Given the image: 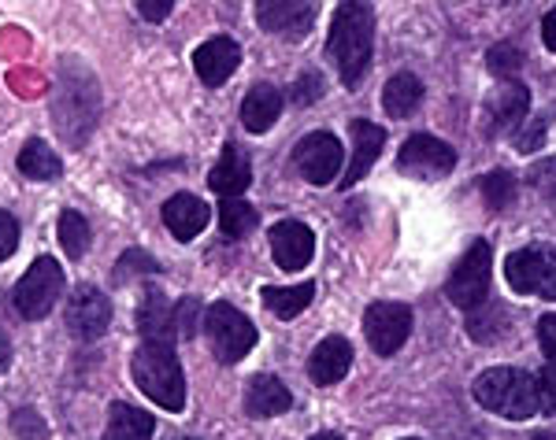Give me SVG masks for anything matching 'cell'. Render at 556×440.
I'll list each match as a JSON object with an SVG mask.
<instances>
[{"instance_id":"6da1fadb","label":"cell","mask_w":556,"mask_h":440,"mask_svg":"<svg viewBox=\"0 0 556 440\" xmlns=\"http://www.w3.org/2000/svg\"><path fill=\"white\" fill-rule=\"evenodd\" d=\"M375 49V12L367 0H342L330 20L327 34V56L334 63L338 78L345 89H356L364 82L367 67H371Z\"/></svg>"},{"instance_id":"7a4b0ae2","label":"cell","mask_w":556,"mask_h":440,"mask_svg":"<svg viewBox=\"0 0 556 440\" xmlns=\"http://www.w3.org/2000/svg\"><path fill=\"white\" fill-rule=\"evenodd\" d=\"M475 400L493 415L508 422H527L542 411V392H538V377H531L519 366H493L482 371L471 385Z\"/></svg>"},{"instance_id":"3957f363","label":"cell","mask_w":556,"mask_h":440,"mask_svg":"<svg viewBox=\"0 0 556 440\" xmlns=\"http://www.w3.org/2000/svg\"><path fill=\"white\" fill-rule=\"evenodd\" d=\"M101 112V93H97V78L78 63H67L60 70V89L52 96V115H56V130L64 133L71 145H83L89 130L97 126Z\"/></svg>"},{"instance_id":"277c9868","label":"cell","mask_w":556,"mask_h":440,"mask_svg":"<svg viewBox=\"0 0 556 440\" xmlns=\"http://www.w3.org/2000/svg\"><path fill=\"white\" fill-rule=\"evenodd\" d=\"M130 374H134V385H138L152 403H160L164 411L186 407V374H182V363H178L172 345L146 340L130 359Z\"/></svg>"},{"instance_id":"5b68a950","label":"cell","mask_w":556,"mask_h":440,"mask_svg":"<svg viewBox=\"0 0 556 440\" xmlns=\"http://www.w3.org/2000/svg\"><path fill=\"white\" fill-rule=\"evenodd\" d=\"M204 334H208L215 359L227 366L241 363V359L256 348V326L227 300L212 303V308L204 311Z\"/></svg>"},{"instance_id":"8992f818","label":"cell","mask_w":556,"mask_h":440,"mask_svg":"<svg viewBox=\"0 0 556 440\" xmlns=\"http://www.w3.org/2000/svg\"><path fill=\"white\" fill-rule=\"evenodd\" d=\"M60 296H64V267L52 256H38L30 263V271L20 277L12 300L23 319L38 322V319H49V311L60 303Z\"/></svg>"},{"instance_id":"52a82bcc","label":"cell","mask_w":556,"mask_h":440,"mask_svg":"<svg viewBox=\"0 0 556 440\" xmlns=\"http://www.w3.org/2000/svg\"><path fill=\"white\" fill-rule=\"evenodd\" d=\"M505 277L519 296H545V300H556V248L527 245L513 251L505 263Z\"/></svg>"},{"instance_id":"ba28073f","label":"cell","mask_w":556,"mask_h":440,"mask_svg":"<svg viewBox=\"0 0 556 440\" xmlns=\"http://www.w3.org/2000/svg\"><path fill=\"white\" fill-rule=\"evenodd\" d=\"M490 259H493V251H490L486 241H475V245L464 251L460 263L453 267L450 282H445V296H450V303L471 311L486 300L490 296Z\"/></svg>"},{"instance_id":"9c48e42d","label":"cell","mask_w":556,"mask_h":440,"mask_svg":"<svg viewBox=\"0 0 556 440\" xmlns=\"http://www.w3.org/2000/svg\"><path fill=\"white\" fill-rule=\"evenodd\" d=\"M364 334L375 355H397V348L405 345L412 334V308L408 303L379 300L364 311Z\"/></svg>"},{"instance_id":"30bf717a","label":"cell","mask_w":556,"mask_h":440,"mask_svg":"<svg viewBox=\"0 0 556 440\" xmlns=\"http://www.w3.org/2000/svg\"><path fill=\"white\" fill-rule=\"evenodd\" d=\"M342 145H338L334 133L327 130H316L308 133V138L298 141V148H293V167L301 170L304 182L312 185H330L338 174H342Z\"/></svg>"},{"instance_id":"8fae6325","label":"cell","mask_w":556,"mask_h":440,"mask_svg":"<svg viewBox=\"0 0 556 440\" xmlns=\"http://www.w3.org/2000/svg\"><path fill=\"white\" fill-rule=\"evenodd\" d=\"M456 167V148L445 145L442 138H430V133H416L405 141L397 156V170L408 178H424V182H438Z\"/></svg>"},{"instance_id":"7c38bea8","label":"cell","mask_w":556,"mask_h":440,"mask_svg":"<svg viewBox=\"0 0 556 440\" xmlns=\"http://www.w3.org/2000/svg\"><path fill=\"white\" fill-rule=\"evenodd\" d=\"M260 30L286 41H304L316 23V0H256Z\"/></svg>"},{"instance_id":"4fadbf2b","label":"cell","mask_w":556,"mask_h":440,"mask_svg":"<svg viewBox=\"0 0 556 440\" xmlns=\"http://www.w3.org/2000/svg\"><path fill=\"white\" fill-rule=\"evenodd\" d=\"M108 322H112V303H108V296L101 289H93V285H78L67 300V329L71 334H75L78 340H86V345H93V340L104 337Z\"/></svg>"},{"instance_id":"5bb4252c","label":"cell","mask_w":556,"mask_h":440,"mask_svg":"<svg viewBox=\"0 0 556 440\" xmlns=\"http://www.w3.org/2000/svg\"><path fill=\"white\" fill-rule=\"evenodd\" d=\"M271 256L282 271H304L316 256V233L298 219L278 222L271 230Z\"/></svg>"},{"instance_id":"9a60e30c","label":"cell","mask_w":556,"mask_h":440,"mask_svg":"<svg viewBox=\"0 0 556 440\" xmlns=\"http://www.w3.org/2000/svg\"><path fill=\"white\" fill-rule=\"evenodd\" d=\"M241 63V44L235 38H227V34H219V38H208L201 44V49L193 52V70L197 78H201L204 86H223L230 75L238 70Z\"/></svg>"},{"instance_id":"2e32d148","label":"cell","mask_w":556,"mask_h":440,"mask_svg":"<svg viewBox=\"0 0 556 440\" xmlns=\"http://www.w3.org/2000/svg\"><path fill=\"white\" fill-rule=\"evenodd\" d=\"M349 138H353V159H349L345 174L338 178V185L342 189L356 185L367 170L375 167V159L382 156V145H386V130L375 122H367V119H353L349 122Z\"/></svg>"},{"instance_id":"e0dca14e","label":"cell","mask_w":556,"mask_h":440,"mask_svg":"<svg viewBox=\"0 0 556 440\" xmlns=\"http://www.w3.org/2000/svg\"><path fill=\"white\" fill-rule=\"evenodd\" d=\"M138 334L146 340H160V345H175L178 340V314L175 303L164 293H146L138 303Z\"/></svg>"},{"instance_id":"ac0fdd59","label":"cell","mask_w":556,"mask_h":440,"mask_svg":"<svg viewBox=\"0 0 556 440\" xmlns=\"http://www.w3.org/2000/svg\"><path fill=\"white\" fill-rule=\"evenodd\" d=\"M531 112V93L527 86L519 82H501L497 93L490 101V112H486V126L490 133H508V130H519Z\"/></svg>"},{"instance_id":"d6986e66","label":"cell","mask_w":556,"mask_h":440,"mask_svg":"<svg viewBox=\"0 0 556 440\" xmlns=\"http://www.w3.org/2000/svg\"><path fill=\"white\" fill-rule=\"evenodd\" d=\"M353 366V345L345 337H323L308 355V377L316 385H338Z\"/></svg>"},{"instance_id":"ffe728a7","label":"cell","mask_w":556,"mask_h":440,"mask_svg":"<svg viewBox=\"0 0 556 440\" xmlns=\"http://www.w3.org/2000/svg\"><path fill=\"white\" fill-rule=\"evenodd\" d=\"M208 185L212 193H219L223 200H230V196H241L249 185H253V164H249V156L241 152L238 145H227L219 156V164L212 167L208 174Z\"/></svg>"},{"instance_id":"44dd1931","label":"cell","mask_w":556,"mask_h":440,"mask_svg":"<svg viewBox=\"0 0 556 440\" xmlns=\"http://www.w3.org/2000/svg\"><path fill=\"white\" fill-rule=\"evenodd\" d=\"M293 407V397L275 374H256L245 389V415L249 418H275Z\"/></svg>"},{"instance_id":"7402d4cb","label":"cell","mask_w":556,"mask_h":440,"mask_svg":"<svg viewBox=\"0 0 556 440\" xmlns=\"http://www.w3.org/2000/svg\"><path fill=\"white\" fill-rule=\"evenodd\" d=\"M208 219H212L208 204L193 193H178L164 204V227L172 230L178 241H193L197 233L208 227Z\"/></svg>"},{"instance_id":"603a6c76","label":"cell","mask_w":556,"mask_h":440,"mask_svg":"<svg viewBox=\"0 0 556 440\" xmlns=\"http://www.w3.org/2000/svg\"><path fill=\"white\" fill-rule=\"evenodd\" d=\"M278 115H282V96H278L275 86L260 82L249 89L245 101H241V126H245L249 133H267L278 122Z\"/></svg>"},{"instance_id":"cb8c5ba5","label":"cell","mask_w":556,"mask_h":440,"mask_svg":"<svg viewBox=\"0 0 556 440\" xmlns=\"http://www.w3.org/2000/svg\"><path fill=\"white\" fill-rule=\"evenodd\" d=\"M152 433H156V418L149 411L134 407V403H112L101 440H152Z\"/></svg>"},{"instance_id":"d4e9b609","label":"cell","mask_w":556,"mask_h":440,"mask_svg":"<svg viewBox=\"0 0 556 440\" xmlns=\"http://www.w3.org/2000/svg\"><path fill=\"white\" fill-rule=\"evenodd\" d=\"M419 101H424V82L416 75H408V70L393 75L382 89V107L390 119H405V115L416 112Z\"/></svg>"},{"instance_id":"484cf974","label":"cell","mask_w":556,"mask_h":440,"mask_svg":"<svg viewBox=\"0 0 556 440\" xmlns=\"http://www.w3.org/2000/svg\"><path fill=\"white\" fill-rule=\"evenodd\" d=\"M538 340H542L545 352V371L538 377V392H542L545 415H556V314H545L538 322Z\"/></svg>"},{"instance_id":"4316f807","label":"cell","mask_w":556,"mask_h":440,"mask_svg":"<svg viewBox=\"0 0 556 440\" xmlns=\"http://www.w3.org/2000/svg\"><path fill=\"white\" fill-rule=\"evenodd\" d=\"M20 170L34 182H52V178L64 174V159L56 156V148H49L45 141H26L23 152H20Z\"/></svg>"},{"instance_id":"83f0119b","label":"cell","mask_w":556,"mask_h":440,"mask_svg":"<svg viewBox=\"0 0 556 440\" xmlns=\"http://www.w3.org/2000/svg\"><path fill=\"white\" fill-rule=\"evenodd\" d=\"M264 308L278 314V319H298V314L308 308L312 296H316V282H301V285H286V289H275V285H267L264 293Z\"/></svg>"},{"instance_id":"f1b7e54d","label":"cell","mask_w":556,"mask_h":440,"mask_svg":"<svg viewBox=\"0 0 556 440\" xmlns=\"http://www.w3.org/2000/svg\"><path fill=\"white\" fill-rule=\"evenodd\" d=\"M468 334L471 340H479V345H493V340H501L508 334V311L501 308V303L482 300L479 308H471L468 314Z\"/></svg>"},{"instance_id":"f546056e","label":"cell","mask_w":556,"mask_h":440,"mask_svg":"<svg viewBox=\"0 0 556 440\" xmlns=\"http://www.w3.org/2000/svg\"><path fill=\"white\" fill-rule=\"evenodd\" d=\"M256 227H260V211L253 208V204L238 200V196H230V200L219 204V230H223V237L241 241V237H249V233H253Z\"/></svg>"},{"instance_id":"4dcf8cb0","label":"cell","mask_w":556,"mask_h":440,"mask_svg":"<svg viewBox=\"0 0 556 440\" xmlns=\"http://www.w3.org/2000/svg\"><path fill=\"white\" fill-rule=\"evenodd\" d=\"M56 241L64 245L67 259H83L86 251H89V241H93L86 215H78V211H64V215H60V222H56Z\"/></svg>"},{"instance_id":"1f68e13d","label":"cell","mask_w":556,"mask_h":440,"mask_svg":"<svg viewBox=\"0 0 556 440\" xmlns=\"http://www.w3.org/2000/svg\"><path fill=\"white\" fill-rule=\"evenodd\" d=\"M479 189H482L486 208H493V211H505L508 204L516 200V178L508 174V170H490V174L479 182Z\"/></svg>"},{"instance_id":"d6a6232c","label":"cell","mask_w":556,"mask_h":440,"mask_svg":"<svg viewBox=\"0 0 556 440\" xmlns=\"http://www.w3.org/2000/svg\"><path fill=\"white\" fill-rule=\"evenodd\" d=\"M156 271H160V263L149 251L130 248V251H123L119 263H115V282H130V277H138V274H156Z\"/></svg>"},{"instance_id":"836d02e7","label":"cell","mask_w":556,"mask_h":440,"mask_svg":"<svg viewBox=\"0 0 556 440\" xmlns=\"http://www.w3.org/2000/svg\"><path fill=\"white\" fill-rule=\"evenodd\" d=\"M486 67L493 70L497 78H513L519 67H523V52L516 44H493L486 52Z\"/></svg>"},{"instance_id":"e575fe53","label":"cell","mask_w":556,"mask_h":440,"mask_svg":"<svg viewBox=\"0 0 556 440\" xmlns=\"http://www.w3.org/2000/svg\"><path fill=\"white\" fill-rule=\"evenodd\" d=\"M12 429L20 433V440H49V426H45L38 411H30V407L15 411Z\"/></svg>"},{"instance_id":"d590c367","label":"cell","mask_w":556,"mask_h":440,"mask_svg":"<svg viewBox=\"0 0 556 440\" xmlns=\"http://www.w3.org/2000/svg\"><path fill=\"white\" fill-rule=\"evenodd\" d=\"M527 178H531V185L538 189V193H545L556 200V156L538 159V164L527 170Z\"/></svg>"},{"instance_id":"8d00e7d4","label":"cell","mask_w":556,"mask_h":440,"mask_svg":"<svg viewBox=\"0 0 556 440\" xmlns=\"http://www.w3.org/2000/svg\"><path fill=\"white\" fill-rule=\"evenodd\" d=\"M175 314H178V337L190 340L197 334V326H204V322H197V314H201V300L197 296H186L182 303H175Z\"/></svg>"},{"instance_id":"74e56055","label":"cell","mask_w":556,"mask_h":440,"mask_svg":"<svg viewBox=\"0 0 556 440\" xmlns=\"http://www.w3.org/2000/svg\"><path fill=\"white\" fill-rule=\"evenodd\" d=\"M323 96V75L319 70H304V75L293 82V104H316Z\"/></svg>"},{"instance_id":"f35d334b","label":"cell","mask_w":556,"mask_h":440,"mask_svg":"<svg viewBox=\"0 0 556 440\" xmlns=\"http://www.w3.org/2000/svg\"><path fill=\"white\" fill-rule=\"evenodd\" d=\"M15 248H20V222H15V215L0 211V263L12 259Z\"/></svg>"},{"instance_id":"ab89813d","label":"cell","mask_w":556,"mask_h":440,"mask_svg":"<svg viewBox=\"0 0 556 440\" xmlns=\"http://www.w3.org/2000/svg\"><path fill=\"white\" fill-rule=\"evenodd\" d=\"M172 8H175V0H138L141 20H149V23H164L167 15H172Z\"/></svg>"},{"instance_id":"60d3db41","label":"cell","mask_w":556,"mask_h":440,"mask_svg":"<svg viewBox=\"0 0 556 440\" xmlns=\"http://www.w3.org/2000/svg\"><path fill=\"white\" fill-rule=\"evenodd\" d=\"M545 130H549V119H545V115H538V119H534V126H531V130H527V133H523V138H519V148H523V152H534L538 145H542Z\"/></svg>"},{"instance_id":"b9f144b4","label":"cell","mask_w":556,"mask_h":440,"mask_svg":"<svg viewBox=\"0 0 556 440\" xmlns=\"http://www.w3.org/2000/svg\"><path fill=\"white\" fill-rule=\"evenodd\" d=\"M542 41H545V49L556 52V8L542 20Z\"/></svg>"},{"instance_id":"7bdbcfd3","label":"cell","mask_w":556,"mask_h":440,"mask_svg":"<svg viewBox=\"0 0 556 440\" xmlns=\"http://www.w3.org/2000/svg\"><path fill=\"white\" fill-rule=\"evenodd\" d=\"M4 366H8V337L0 334V371H4Z\"/></svg>"},{"instance_id":"ee69618b","label":"cell","mask_w":556,"mask_h":440,"mask_svg":"<svg viewBox=\"0 0 556 440\" xmlns=\"http://www.w3.org/2000/svg\"><path fill=\"white\" fill-rule=\"evenodd\" d=\"M308 440H342L338 433H316V437H308Z\"/></svg>"},{"instance_id":"f6af8a7d","label":"cell","mask_w":556,"mask_h":440,"mask_svg":"<svg viewBox=\"0 0 556 440\" xmlns=\"http://www.w3.org/2000/svg\"><path fill=\"white\" fill-rule=\"evenodd\" d=\"M178 440H197V437H178Z\"/></svg>"},{"instance_id":"bcb514c9","label":"cell","mask_w":556,"mask_h":440,"mask_svg":"<svg viewBox=\"0 0 556 440\" xmlns=\"http://www.w3.org/2000/svg\"><path fill=\"white\" fill-rule=\"evenodd\" d=\"M408 440H419V437H408Z\"/></svg>"}]
</instances>
